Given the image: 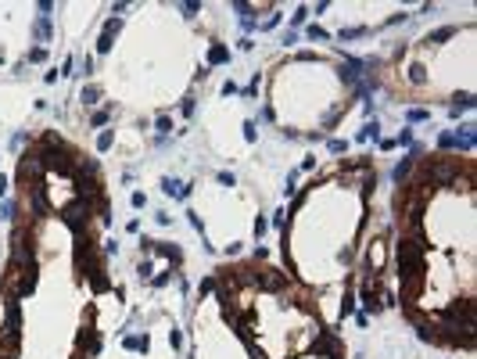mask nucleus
<instances>
[{"instance_id": "f257e3e1", "label": "nucleus", "mask_w": 477, "mask_h": 359, "mask_svg": "<svg viewBox=\"0 0 477 359\" xmlns=\"http://www.w3.org/2000/svg\"><path fill=\"white\" fill-rule=\"evenodd\" d=\"M212 61H226V51L223 47H212Z\"/></svg>"}]
</instances>
